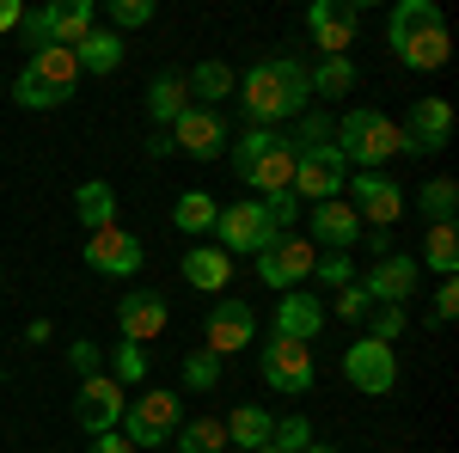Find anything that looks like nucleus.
<instances>
[{
    "label": "nucleus",
    "instance_id": "obj_1",
    "mask_svg": "<svg viewBox=\"0 0 459 453\" xmlns=\"http://www.w3.org/2000/svg\"><path fill=\"white\" fill-rule=\"evenodd\" d=\"M239 110H246L251 129H276L288 117L313 105V86H307V62L300 56H276V62H257V68L239 74Z\"/></svg>",
    "mask_w": 459,
    "mask_h": 453
},
{
    "label": "nucleus",
    "instance_id": "obj_2",
    "mask_svg": "<svg viewBox=\"0 0 459 453\" xmlns=\"http://www.w3.org/2000/svg\"><path fill=\"white\" fill-rule=\"evenodd\" d=\"M288 141H294V203H337L343 184H350V166L331 147V117L300 110Z\"/></svg>",
    "mask_w": 459,
    "mask_h": 453
},
{
    "label": "nucleus",
    "instance_id": "obj_3",
    "mask_svg": "<svg viewBox=\"0 0 459 453\" xmlns=\"http://www.w3.org/2000/svg\"><path fill=\"white\" fill-rule=\"evenodd\" d=\"M386 43L398 49V62L417 74L447 68V19L435 0H398L386 19Z\"/></svg>",
    "mask_w": 459,
    "mask_h": 453
},
{
    "label": "nucleus",
    "instance_id": "obj_4",
    "mask_svg": "<svg viewBox=\"0 0 459 453\" xmlns=\"http://www.w3.org/2000/svg\"><path fill=\"white\" fill-rule=\"evenodd\" d=\"M331 147L343 153L350 172H380L392 153H404V135H398V123H392L386 110L355 105V110H343V117L331 123Z\"/></svg>",
    "mask_w": 459,
    "mask_h": 453
},
{
    "label": "nucleus",
    "instance_id": "obj_5",
    "mask_svg": "<svg viewBox=\"0 0 459 453\" xmlns=\"http://www.w3.org/2000/svg\"><path fill=\"white\" fill-rule=\"evenodd\" d=\"M227 160H233V172L246 178L251 190H264V196L294 190V141L276 135V129H246L239 141H227Z\"/></svg>",
    "mask_w": 459,
    "mask_h": 453
},
{
    "label": "nucleus",
    "instance_id": "obj_6",
    "mask_svg": "<svg viewBox=\"0 0 459 453\" xmlns=\"http://www.w3.org/2000/svg\"><path fill=\"white\" fill-rule=\"evenodd\" d=\"M19 31L31 37L37 49H43V43H56V49H80V37L92 31V0H49V6L25 13Z\"/></svg>",
    "mask_w": 459,
    "mask_h": 453
},
{
    "label": "nucleus",
    "instance_id": "obj_7",
    "mask_svg": "<svg viewBox=\"0 0 459 453\" xmlns=\"http://www.w3.org/2000/svg\"><path fill=\"white\" fill-rule=\"evenodd\" d=\"M313 264H318L313 240L282 233V240H270L264 251H257V282H264V288H276V294H294L300 282L313 276Z\"/></svg>",
    "mask_w": 459,
    "mask_h": 453
},
{
    "label": "nucleus",
    "instance_id": "obj_8",
    "mask_svg": "<svg viewBox=\"0 0 459 453\" xmlns=\"http://www.w3.org/2000/svg\"><path fill=\"white\" fill-rule=\"evenodd\" d=\"M343 380H350L355 392H368V398H386L392 386H398V355H392V344H374V337L361 331V337L343 349Z\"/></svg>",
    "mask_w": 459,
    "mask_h": 453
},
{
    "label": "nucleus",
    "instance_id": "obj_9",
    "mask_svg": "<svg viewBox=\"0 0 459 453\" xmlns=\"http://www.w3.org/2000/svg\"><path fill=\"white\" fill-rule=\"evenodd\" d=\"M123 411H129V392L110 380V374H86L80 392H74V423H80L86 435H110V429H123Z\"/></svg>",
    "mask_w": 459,
    "mask_h": 453
},
{
    "label": "nucleus",
    "instance_id": "obj_10",
    "mask_svg": "<svg viewBox=\"0 0 459 453\" xmlns=\"http://www.w3.org/2000/svg\"><path fill=\"white\" fill-rule=\"evenodd\" d=\"M123 435H129V448H172V435H178V392H142L129 411H123Z\"/></svg>",
    "mask_w": 459,
    "mask_h": 453
},
{
    "label": "nucleus",
    "instance_id": "obj_11",
    "mask_svg": "<svg viewBox=\"0 0 459 453\" xmlns=\"http://www.w3.org/2000/svg\"><path fill=\"white\" fill-rule=\"evenodd\" d=\"M257 344V313H251L239 294H227V301H214L209 325H203V349H209L214 362H227V355H239V349Z\"/></svg>",
    "mask_w": 459,
    "mask_h": 453
},
{
    "label": "nucleus",
    "instance_id": "obj_12",
    "mask_svg": "<svg viewBox=\"0 0 459 453\" xmlns=\"http://www.w3.org/2000/svg\"><path fill=\"white\" fill-rule=\"evenodd\" d=\"M257 368H264V386H276V392H313V344H288V337H270L264 355H257Z\"/></svg>",
    "mask_w": 459,
    "mask_h": 453
},
{
    "label": "nucleus",
    "instance_id": "obj_13",
    "mask_svg": "<svg viewBox=\"0 0 459 453\" xmlns=\"http://www.w3.org/2000/svg\"><path fill=\"white\" fill-rule=\"evenodd\" d=\"M343 190L355 196V203H350L355 221H361V227L374 221V233H386L392 221L404 214V190H398L386 172H350V184H343Z\"/></svg>",
    "mask_w": 459,
    "mask_h": 453
},
{
    "label": "nucleus",
    "instance_id": "obj_14",
    "mask_svg": "<svg viewBox=\"0 0 459 453\" xmlns=\"http://www.w3.org/2000/svg\"><path fill=\"white\" fill-rule=\"evenodd\" d=\"M214 240H221V251L233 257V251H264L270 240H282L276 227H270V214H264V203H233V209L214 214Z\"/></svg>",
    "mask_w": 459,
    "mask_h": 453
},
{
    "label": "nucleus",
    "instance_id": "obj_15",
    "mask_svg": "<svg viewBox=\"0 0 459 453\" xmlns=\"http://www.w3.org/2000/svg\"><path fill=\"white\" fill-rule=\"evenodd\" d=\"M80 257H86V270H99V276H135V270L147 264L142 240H135L129 227H105V233H86Z\"/></svg>",
    "mask_w": 459,
    "mask_h": 453
},
{
    "label": "nucleus",
    "instance_id": "obj_16",
    "mask_svg": "<svg viewBox=\"0 0 459 453\" xmlns=\"http://www.w3.org/2000/svg\"><path fill=\"white\" fill-rule=\"evenodd\" d=\"M355 25H361L355 0H313V13H307V37H313L318 56H350Z\"/></svg>",
    "mask_w": 459,
    "mask_h": 453
},
{
    "label": "nucleus",
    "instance_id": "obj_17",
    "mask_svg": "<svg viewBox=\"0 0 459 453\" xmlns=\"http://www.w3.org/2000/svg\"><path fill=\"white\" fill-rule=\"evenodd\" d=\"M398 135H404V153L411 160H423V153H441L447 135H454V105L447 99H417L411 117L398 123Z\"/></svg>",
    "mask_w": 459,
    "mask_h": 453
},
{
    "label": "nucleus",
    "instance_id": "obj_18",
    "mask_svg": "<svg viewBox=\"0 0 459 453\" xmlns=\"http://www.w3.org/2000/svg\"><path fill=\"white\" fill-rule=\"evenodd\" d=\"M417 276H423V270H417V257H411V251H386V257H374V270H368V276H355V282L368 288V301H374V307H404V301L417 294Z\"/></svg>",
    "mask_w": 459,
    "mask_h": 453
},
{
    "label": "nucleus",
    "instance_id": "obj_19",
    "mask_svg": "<svg viewBox=\"0 0 459 453\" xmlns=\"http://www.w3.org/2000/svg\"><path fill=\"white\" fill-rule=\"evenodd\" d=\"M166 318H172V307H166L160 288H129V294L117 301V331H123V344L147 349L160 331H166Z\"/></svg>",
    "mask_w": 459,
    "mask_h": 453
},
{
    "label": "nucleus",
    "instance_id": "obj_20",
    "mask_svg": "<svg viewBox=\"0 0 459 453\" xmlns=\"http://www.w3.org/2000/svg\"><path fill=\"white\" fill-rule=\"evenodd\" d=\"M172 147H184L190 160H221L227 153V117L203 105H184L172 123Z\"/></svg>",
    "mask_w": 459,
    "mask_h": 453
},
{
    "label": "nucleus",
    "instance_id": "obj_21",
    "mask_svg": "<svg viewBox=\"0 0 459 453\" xmlns=\"http://www.w3.org/2000/svg\"><path fill=\"white\" fill-rule=\"evenodd\" d=\"M307 240L331 245V251H350V245H361V221H355V209L343 196L337 203H313L307 209Z\"/></svg>",
    "mask_w": 459,
    "mask_h": 453
},
{
    "label": "nucleus",
    "instance_id": "obj_22",
    "mask_svg": "<svg viewBox=\"0 0 459 453\" xmlns=\"http://www.w3.org/2000/svg\"><path fill=\"white\" fill-rule=\"evenodd\" d=\"M318 331H325V301H318V294H282V301H276V337L313 344Z\"/></svg>",
    "mask_w": 459,
    "mask_h": 453
},
{
    "label": "nucleus",
    "instance_id": "obj_23",
    "mask_svg": "<svg viewBox=\"0 0 459 453\" xmlns=\"http://www.w3.org/2000/svg\"><path fill=\"white\" fill-rule=\"evenodd\" d=\"M184 282L203 288V294H227L233 288V257L221 245H190L184 251Z\"/></svg>",
    "mask_w": 459,
    "mask_h": 453
},
{
    "label": "nucleus",
    "instance_id": "obj_24",
    "mask_svg": "<svg viewBox=\"0 0 459 453\" xmlns=\"http://www.w3.org/2000/svg\"><path fill=\"white\" fill-rule=\"evenodd\" d=\"M74 214H80V227H86V233L117 227V190H110L105 178H86V184L74 190Z\"/></svg>",
    "mask_w": 459,
    "mask_h": 453
},
{
    "label": "nucleus",
    "instance_id": "obj_25",
    "mask_svg": "<svg viewBox=\"0 0 459 453\" xmlns=\"http://www.w3.org/2000/svg\"><path fill=\"white\" fill-rule=\"evenodd\" d=\"M74 62H80V74H117V68H123V37L110 31V25H105V31L92 25V31L80 37Z\"/></svg>",
    "mask_w": 459,
    "mask_h": 453
},
{
    "label": "nucleus",
    "instance_id": "obj_26",
    "mask_svg": "<svg viewBox=\"0 0 459 453\" xmlns=\"http://www.w3.org/2000/svg\"><path fill=\"white\" fill-rule=\"evenodd\" d=\"M221 429H227V441H233L239 453H257V448H270V429H276V417H270L264 405H239L233 417L221 423Z\"/></svg>",
    "mask_w": 459,
    "mask_h": 453
},
{
    "label": "nucleus",
    "instance_id": "obj_27",
    "mask_svg": "<svg viewBox=\"0 0 459 453\" xmlns=\"http://www.w3.org/2000/svg\"><path fill=\"white\" fill-rule=\"evenodd\" d=\"M25 74H37V80H49L56 92H68L80 86V62H74V49H56V43H43V49H31V62H25Z\"/></svg>",
    "mask_w": 459,
    "mask_h": 453
},
{
    "label": "nucleus",
    "instance_id": "obj_28",
    "mask_svg": "<svg viewBox=\"0 0 459 453\" xmlns=\"http://www.w3.org/2000/svg\"><path fill=\"white\" fill-rule=\"evenodd\" d=\"M190 105V86H184V74H153V86H147V117L160 123V129H172L178 123V110Z\"/></svg>",
    "mask_w": 459,
    "mask_h": 453
},
{
    "label": "nucleus",
    "instance_id": "obj_29",
    "mask_svg": "<svg viewBox=\"0 0 459 453\" xmlns=\"http://www.w3.org/2000/svg\"><path fill=\"white\" fill-rule=\"evenodd\" d=\"M307 86H313V99H350L355 92V62L350 56H318L313 68H307Z\"/></svg>",
    "mask_w": 459,
    "mask_h": 453
},
{
    "label": "nucleus",
    "instance_id": "obj_30",
    "mask_svg": "<svg viewBox=\"0 0 459 453\" xmlns=\"http://www.w3.org/2000/svg\"><path fill=\"white\" fill-rule=\"evenodd\" d=\"M214 214H221V209H214L209 190H184V196L172 203V227H178V233H190V240H209Z\"/></svg>",
    "mask_w": 459,
    "mask_h": 453
},
{
    "label": "nucleus",
    "instance_id": "obj_31",
    "mask_svg": "<svg viewBox=\"0 0 459 453\" xmlns=\"http://www.w3.org/2000/svg\"><path fill=\"white\" fill-rule=\"evenodd\" d=\"M184 86H190V99H196L203 110H214L227 92H233V86H239V74L227 68V62H196V74H190Z\"/></svg>",
    "mask_w": 459,
    "mask_h": 453
},
{
    "label": "nucleus",
    "instance_id": "obj_32",
    "mask_svg": "<svg viewBox=\"0 0 459 453\" xmlns=\"http://www.w3.org/2000/svg\"><path fill=\"white\" fill-rule=\"evenodd\" d=\"M172 448L178 453H227V429H221V417H190V423H178Z\"/></svg>",
    "mask_w": 459,
    "mask_h": 453
},
{
    "label": "nucleus",
    "instance_id": "obj_33",
    "mask_svg": "<svg viewBox=\"0 0 459 453\" xmlns=\"http://www.w3.org/2000/svg\"><path fill=\"white\" fill-rule=\"evenodd\" d=\"M423 264L435 270V276H459V233H454V221L429 227V240H423ZM423 264H417V270H423Z\"/></svg>",
    "mask_w": 459,
    "mask_h": 453
},
{
    "label": "nucleus",
    "instance_id": "obj_34",
    "mask_svg": "<svg viewBox=\"0 0 459 453\" xmlns=\"http://www.w3.org/2000/svg\"><path fill=\"white\" fill-rule=\"evenodd\" d=\"M13 99L25 110H56V105H68V92H56L49 80H37V74H25L19 68V80H13Z\"/></svg>",
    "mask_w": 459,
    "mask_h": 453
},
{
    "label": "nucleus",
    "instance_id": "obj_35",
    "mask_svg": "<svg viewBox=\"0 0 459 453\" xmlns=\"http://www.w3.org/2000/svg\"><path fill=\"white\" fill-rule=\"evenodd\" d=\"M454 209H459V184H454V178H429V184H423V214H429V227L454 221Z\"/></svg>",
    "mask_w": 459,
    "mask_h": 453
},
{
    "label": "nucleus",
    "instance_id": "obj_36",
    "mask_svg": "<svg viewBox=\"0 0 459 453\" xmlns=\"http://www.w3.org/2000/svg\"><path fill=\"white\" fill-rule=\"evenodd\" d=\"M178 374H184V392H214L221 386V362H214L209 349H190Z\"/></svg>",
    "mask_w": 459,
    "mask_h": 453
},
{
    "label": "nucleus",
    "instance_id": "obj_37",
    "mask_svg": "<svg viewBox=\"0 0 459 453\" xmlns=\"http://www.w3.org/2000/svg\"><path fill=\"white\" fill-rule=\"evenodd\" d=\"M110 380L117 386H142L147 380V349L142 344H117L110 349Z\"/></svg>",
    "mask_w": 459,
    "mask_h": 453
},
{
    "label": "nucleus",
    "instance_id": "obj_38",
    "mask_svg": "<svg viewBox=\"0 0 459 453\" xmlns=\"http://www.w3.org/2000/svg\"><path fill=\"white\" fill-rule=\"evenodd\" d=\"M153 13H160L153 0H110V31H142V25H153Z\"/></svg>",
    "mask_w": 459,
    "mask_h": 453
},
{
    "label": "nucleus",
    "instance_id": "obj_39",
    "mask_svg": "<svg viewBox=\"0 0 459 453\" xmlns=\"http://www.w3.org/2000/svg\"><path fill=\"white\" fill-rule=\"evenodd\" d=\"M270 448L276 453H307L313 448V423L307 417H282L276 429H270Z\"/></svg>",
    "mask_w": 459,
    "mask_h": 453
},
{
    "label": "nucleus",
    "instance_id": "obj_40",
    "mask_svg": "<svg viewBox=\"0 0 459 453\" xmlns=\"http://www.w3.org/2000/svg\"><path fill=\"white\" fill-rule=\"evenodd\" d=\"M313 276H318V288H350L355 282V257L350 251H325L313 264Z\"/></svg>",
    "mask_w": 459,
    "mask_h": 453
},
{
    "label": "nucleus",
    "instance_id": "obj_41",
    "mask_svg": "<svg viewBox=\"0 0 459 453\" xmlns=\"http://www.w3.org/2000/svg\"><path fill=\"white\" fill-rule=\"evenodd\" d=\"M404 325H411V313H404V307H374L368 337H374V344H398V337H404Z\"/></svg>",
    "mask_w": 459,
    "mask_h": 453
},
{
    "label": "nucleus",
    "instance_id": "obj_42",
    "mask_svg": "<svg viewBox=\"0 0 459 453\" xmlns=\"http://www.w3.org/2000/svg\"><path fill=\"white\" fill-rule=\"evenodd\" d=\"M257 203H264V214H270V227H276V233H294V221H300L294 190H282V196H257Z\"/></svg>",
    "mask_w": 459,
    "mask_h": 453
},
{
    "label": "nucleus",
    "instance_id": "obj_43",
    "mask_svg": "<svg viewBox=\"0 0 459 453\" xmlns=\"http://www.w3.org/2000/svg\"><path fill=\"white\" fill-rule=\"evenodd\" d=\"M374 313V301H368V288H361V282H350V288H337V318H368Z\"/></svg>",
    "mask_w": 459,
    "mask_h": 453
},
{
    "label": "nucleus",
    "instance_id": "obj_44",
    "mask_svg": "<svg viewBox=\"0 0 459 453\" xmlns=\"http://www.w3.org/2000/svg\"><path fill=\"white\" fill-rule=\"evenodd\" d=\"M454 313H459V276H441V288H435V318L447 325Z\"/></svg>",
    "mask_w": 459,
    "mask_h": 453
},
{
    "label": "nucleus",
    "instance_id": "obj_45",
    "mask_svg": "<svg viewBox=\"0 0 459 453\" xmlns=\"http://www.w3.org/2000/svg\"><path fill=\"white\" fill-rule=\"evenodd\" d=\"M68 368L80 374V380H86V374H99V349L86 344V337H80V344H68Z\"/></svg>",
    "mask_w": 459,
    "mask_h": 453
},
{
    "label": "nucleus",
    "instance_id": "obj_46",
    "mask_svg": "<svg viewBox=\"0 0 459 453\" xmlns=\"http://www.w3.org/2000/svg\"><path fill=\"white\" fill-rule=\"evenodd\" d=\"M86 453H135V448H129L123 429H110V435H92V448H86Z\"/></svg>",
    "mask_w": 459,
    "mask_h": 453
},
{
    "label": "nucleus",
    "instance_id": "obj_47",
    "mask_svg": "<svg viewBox=\"0 0 459 453\" xmlns=\"http://www.w3.org/2000/svg\"><path fill=\"white\" fill-rule=\"evenodd\" d=\"M25 25V6L19 0H0V31H19Z\"/></svg>",
    "mask_w": 459,
    "mask_h": 453
},
{
    "label": "nucleus",
    "instance_id": "obj_48",
    "mask_svg": "<svg viewBox=\"0 0 459 453\" xmlns=\"http://www.w3.org/2000/svg\"><path fill=\"white\" fill-rule=\"evenodd\" d=\"M147 153H153V160H166V153H178V147H172V135L160 129V135H147Z\"/></svg>",
    "mask_w": 459,
    "mask_h": 453
},
{
    "label": "nucleus",
    "instance_id": "obj_49",
    "mask_svg": "<svg viewBox=\"0 0 459 453\" xmlns=\"http://www.w3.org/2000/svg\"><path fill=\"white\" fill-rule=\"evenodd\" d=\"M307 453H337V448H325V441H313V448H307Z\"/></svg>",
    "mask_w": 459,
    "mask_h": 453
},
{
    "label": "nucleus",
    "instance_id": "obj_50",
    "mask_svg": "<svg viewBox=\"0 0 459 453\" xmlns=\"http://www.w3.org/2000/svg\"><path fill=\"white\" fill-rule=\"evenodd\" d=\"M257 453H276V448H257Z\"/></svg>",
    "mask_w": 459,
    "mask_h": 453
}]
</instances>
